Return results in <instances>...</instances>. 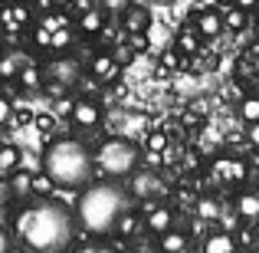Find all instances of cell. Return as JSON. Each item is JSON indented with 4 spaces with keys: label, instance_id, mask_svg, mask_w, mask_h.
Wrapping results in <instances>:
<instances>
[{
    "label": "cell",
    "instance_id": "1f68e13d",
    "mask_svg": "<svg viewBox=\"0 0 259 253\" xmlns=\"http://www.w3.org/2000/svg\"><path fill=\"white\" fill-rule=\"evenodd\" d=\"M10 119H13V102L7 95H0V125H7Z\"/></svg>",
    "mask_w": 259,
    "mask_h": 253
},
{
    "label": "cell",
    "instance_id": "e575fe53",
    "mask_svg": "<svg viewBox=\"0 0 259 253\" xmlns=\"http://www.w3.org/2000/svg\"><path fill=\"white\" fill-rule=\"evenodd\" d=\"M230 4L243 7V10H256V7H259V0H230Z\"/></svg>",
    "mask_w": 259,
    "mask_h": 253
},
{
    "label": "cell",
    "instance_id": "ac0fdd59",
    "mask_svg": "<svg viewBox=\"0 0 259 253\" xmlns=\"http://www.w3.org/2000/svg\"><path fill=\"white\" fill-rule=\"evenodd\" d=\"M0 20H4V26H10V30H17V26H26V23H30V7H26V0H23V4L7 7Z\"/></svg>",
    "mask_w": 259,
    "mask_h": 253
},
{
    "label": "cell",
    "instance_id": "30bf717a",
    "mask_svg": "<svg viewBox=\"0 0 259 253\" xmlns=\"http://www.w3.org/2000/svg\"><path fill=\"white\" fill-rule=\"evenodd\" d=\"M118 69L121 66L115 63L112 53H102V56L92 59V79L95 83H115V79H118Z\"/></svg>",
    "mask_w": 259,
    "mask_h": 253
},
{
    "label": "cell",
    "instance_id": "7402d4cb",
    "mask_svg": "<svg viewBox=\"0 0 259 253\" xmlns=\"http://www.w3.org/2000/svg\"><path fill=\"white\" fill-rule=\"evenodd\" d=\"M20 66H23V59H20V56H13V53L7 50L4 56H0V79H4V83H10V79H17Z\"/></svg>",
    "mask_w": 259,
    "mask_h": 253
},
{
    "label": "cell",
    "instance_id": "8992f818",
    "mask_svg": "<svg viewBox=\"0 0 259 253\" xmlns=\"http://www.w3.org/2000/svg\"><path fill=\"white\" fill-rule=\"evenodd\" d=\"M210 171H213V177L220 184H233V188L243 184V181H249V168L243 165L240 158H217Z\"/></svg>",
    "mask_w": 259,
    "mask_h": 253
},
{
    "label": "cell",
    "instance_id": "52a82bcc",
    "mask_svg": "<svg viewBox=\"0 0 259 253\" xmlns=\"http://www.w3.org/2000/svg\"><path fill=\"white\" fill-rule=\"evenodd\" d=\"M7 188H10V197H20V201L33 197V171L13 168L10 174H7Z\"/></svg>",
    "mask_w": 259,
    "mask_h": 253
},
{
    "label": "cell",
    "instance_id": "7c38bea8",
    "mask_svg": "<svg viewBox=\"0 0 259 253\" xmlns=\"http://www.w3.org/2000/svg\"><path fill=\"white\" fill-rule=\"evenodd\" d=\"M141 230H145V221H141L135 210H121L118 224H115V237H121V240H132V237H138Z\"/></svg>",
    "mask_w": 259,
    "mask_h": 253
},
{
    "label": "cell",
    "instance_id": "6da1fadb",
    "mask_svg": "<svg viewBox=\"0 0 259 253\" xmlns=\"http://www.w3.org/2000/svg\"><path fill=\"white\" fill-rule=\"evenodd\" d=\"M13 230H17L20 243L30 250H66L76 237L72 227V210L66 204L46 197H26V204L13 217Z\"/></svg>",
    "mask_w": 259,
    "mask_h": 253
},
{
    "label": "cell",
    "instance_id": "f35d334b",
    "mask_svg": "<svg viewBox=\"0 0 259 253\" xmlns=\"http://www.w3.org/2000/svg\"><path fill=\"white\" fill-rule=\"evenodd\" d=\"M50 4H56V7H69L72 0H50Z\"/></svg>",
    "mask_w": 259,
    "mask_h": 253
},
{
    "label": "cell",
    "instance_id": "484cf974",
    "mask_svg": "<svg viewBox=\"0 0 259 253\" xmlns=\"http://www.w3.org/2000/svg\"><path fill=\"white\" fill-rule=\"evenodd\" d=\"M53 177L46 174V171H39V174H33V194H39V197H46V194H53Z\"/></svg>",
    "mask_w": 259,
    "mask_h": 253
},
{
    "label": "cell",
    "instance_id": "8fae6325",
    "mask_svg": "<svg viewBox=\"0 0 259 253\" xmlns=\"http://www.w3.org/2000/svg\"><path fill=\"white\" fill-rule=\"evenodd\" d=\"M69 115H72V122H76L79 128H92V125H99V122H102V109L95 105V102H89V99L76 102Z\"/></svg>",
    "mask_w": 259,
    "mask_h": 253
},
{
    "label": "cell",
    "instance_id": "7a4b0ae2",
    "mask_svg": "<svg viewBox=\"0 0 259 253\" xmlns=\"http://www.w3.org/2000/svg\"><path fill=\"white\" fill-rule=\"evenodd\" d=\"M128 191L118 181L102 177L99 184L89 181L82 188V197L76 201V224L95 240H108L115 237V224H118L121 210H128Z\"/></svg>",
    "mask_w": 259,
    "mask_h": 253
},
{
    "label": "cell",
    "instance_id": "cb8c5ba5",
    "mask_svg": "<svg viewBox=\"0 0 259 253\" xmlns=\"http://www.w3.org/2000/svg\"><path fill=\"white\" fill-rule=\"evenodd\" d=\"M17 79H20V86H26V89H36L43 76H39V69H36L33 63H23V66H20V73H17Z\"/></svg>",
    "mask_w": 259,
    "mask_h": 253
},
{
    "label": "cell",
    "instance_id": "44dd1931",
    "mask_svg": "<svg viewBox=\"0 0 259 253\" xmlns=\"http://www.w3.org/2000/svg\"><path fill=\"white\" fill-rule=\"evenodd\" d=\"M13 168H20V148L17 145H0V177H7Z\"/></svg>",
    "mask_w": 259,
    "mask_h": 253
},
{
    "label": "cell",
    "instance_id": "7bdbcfd3",
    "mask_svg": "<svg viewBox=\"0 0 259 253\" xmlns=\"http://www.w3.org/2000/svg\"><path fill=\"white\" fill-rule=\"evenodd\" d=\"M0 4H7V0H0Z\"/></svg>",
    "mask_w": 259,
    "mask_h": 253
},
{
    "label": "cell",
    "instance_id": "4fadbf2b",
    "mask_svg": "<svg viewBox=\"0 0 259 253\" xmlns=\"http://www.w3.org/2000/svg\"><path fill=\"white\" fill-rule=\"evenodd\" d=\"M174 227V214L171 207H151L148 210V221H145V230H151V234H164V230Z\"/></svg>",
    "mask_w": 259,
    "mask_h": 253
},
{
    "label": "cell",
    "instance_id": "f546056e",
    "mask_svg": "<svg viewBox=\"0 0 259 253\" xmlns=\"http://www.w3.org/2000/svg\"><path fill=\"white\" fill-rule=\"evenodd\" d=\"M125 43L132 46L135 53H145V50H148V37H145V33H128V40H125Z\"/></svg>",
    "mask_w": 259,
    "mask_h": 253
},
{
    "label": "cell",
    "instance_id": "60d3db41",
    "mask_svg": "<svg viewBox=\"0 0 259 253\" xmlns=\"http://www.w3.org/2000/svg\"><path fill=\"white\" fill-rule=\"evenodd\" d=\"M213 4H220V7H227V4H230V0H213Z\"/></svg>",
    "mask_w": 259,
    "mask_h": 253
},
{
    "label": "cell",
    "instance_id": "f1b7e54d",
    "mask_svg": "<svg viewBox=\"0 0 259 253\" xmlns=\"http://www.w3.org/2000/svg\"><path fill=\"white\" fill-rule=\"evenodd\" d=\"M112 56H115V63H118V66H128V63H132V59H135V50H132V46H128V43H121L118 50L112 53Z\"/></svg>",
    "mask_w": 259,
    "mask_h": 253
},
{
    "label": "cell",
    "instance_id": "4316f807",
    "mask_svg": "<svg viewBox=\"0 0 259 253\" xmlns=\"http://www.w3.org/2000/svg\"><path fill=\"white\" fill-rule=\"evenodd\" d=\"M240 115L246 122H256L259 119V95H246V99L240 102Z\"/></svg>",
    "mask_w": 259,
    "mask_h": 253
},
{
    "label": "cell",
    "instance_id": "9a60e30c",
    "mask_svg": "<svg viewBox=\"0 0 259 253\" xmlns=\"http://www.w3.org/2000/svg\"><path fill=\"white\" fill-rule=\"evenodd\" d=\"M79 30L85 37H95V33L105 30V13H99V7H89V10L79 13Z\"/></svg>",
    "mask_w": 259,
    "mask_h": 253
},
{
    "label": "cell",
    "instance_id": "74e56055",
    "mask_svg": "<svg viewBox=\"0 0 259 253\" xmlns=\"http://www.w3.org/2000/svg\"><path fill=\"white\" fill-rule=\"evenodd\" d=\"M249 168L259 171V148H253V158H249Z\"/></svg>",
    "mask_w": 259,
    "mask_h": 253
},
{
    "label": "cell",
    "instance_id": "d4e9b609",
    "mask_svg": "<svg viewBox=\"0 0 259 253\" xmlns=\"http://www.w3.org/2000/svg\"><path fill=\"white\" fill-rule=\"evenodd\" d=\"M69 43H72V33L66 26H59V30H50V46L46 50H66Z\"/></svg>",
    "mask_w": 259,
    "mask_h": 253
},
{
    "label": "cell",
    "instance_id": "4dcf8cb0",
    "mask_svg": "<svg viewBox=\"0 0 259 253\" xmlns=\"http://www.w3.org/2000/svg\"><path fill=\"white\" fill-rule=\"evenodd\" d=\"M128 4H132V0H102V10L105 13H125Z\"/></svg>",
    "mask_w": 259,
    "mask_h": 253
},
{
    "label": "cell",
    "instance_id": "d590c367",
    "mask_svg": "<svg viewBox=\"0 0 259 253\" xmlns=\"http://www.w3.org/2000/svg\"><path fill=\"white\" fill-rule=\"evenodd\" d=\"M7 250H10V234L0 227V253H7Z\"/></svg>",
    "mask_w": 259,
    "mask_h": 253
},
{
    "label": "cell",
    "instance_id": "5bb4252c",
    "mask_svg": "<svg viewBox=\"0 0 259 253\" xmlns=\"http://www.w3.org/2000/svg\"><path fill=\"white\" fill-rule=\"evenodd\" d=\"M236 214H240L243 221H249V224L259 221V194L256 191H243V194L236 197Z\"/></svg>",
    "mask_w": 259,
    "mask_h": 253
},
{
    "label": "cell",
    "instance_id": "9c48e42d",
    "mask_svg": "<svg viewBox=\"0 0 259 253\" xmlns=\"http://www.w3.org/2000/svg\"><path fill=\"white\" fill-rule=\"evenodd\" d=\"M194 26H197V33H200L203 40H213V37L223 33V13L220 10H203V13H197Z\"/></svg>",
    "mask_w": 259,
    "mask_h": 253
},
{
    "label": "cell",
    "instance_id": "d6986e66",
    "mask_svg": "<svg viewBox=\"0 0 259 253\" xmlns=\"http://www.w3.org/2000/svg\"><path fill=\"white\" fill-rule=\"evenodd\" d=\"M177 50L187 53V56H197L200 53V33H197V26H184L181 37H177Z\"/></svg>",
    "mask_w": 259,
    "mask_h": 253
},
{
    "label": "cell",
    "instance_id": "d6a6232c",
    "mask_svg": "<svg viewBox=\"0 0 259 253\" xmlns=\"http://www.w3.org/2000/svg\"><path fill=\"white\" fill-rule=\"evenodd\" d=\"M246 141L253 148H259V119L256 122H246Z\"/></svg>",
    "mask_w": 259,
    "mask_h": 253
},
{
    "label": "cell",
    "instance_id": "603a6c76",
    "mask_svg": "<svg viewBox=\"0 0 259 253\" xmlns=\"http://www.w3.org/2000/svg\"><path fill=\"white\" fill-rule=\"evenodd\" d=\"M197 217H200V221H217V217H220V204H217L213 197H200V201H197Z\"/></svg>",
    "mask_w": 259,
    "mask_h": 253
},
{
    "label": "cell",
    "instance_id": "5b68a950",
    "mask_svg": "<svg viewBox=\"0 0 259 253\" xmlns=\"http://www.w3.org/2000/svg\"><path fill=\"white\" fill-rule=\"evenodd\" d=\"M43 76L56 89H72L79 79H82V66H79L76 59H69V56H59L56 63H50V69H46Z\"/></svg>",
    "mask_w": 259,
    "mask_h": 253
},
{
    "label": "cell",
    "instance_id": "ab89813d",
    "mask_svg": "<svg viewBox=\"0 0 259 253\" xmlns=\"http://www.w3.org/2000/svg\"><path fill=\"white\" fill-rule=\"evenodd\" d=\"M4 53H7V40H0V56H4Z\"/></svg>",
    "mask_w": 259,
    "mask_h": 253
},
{
    "label": "cell",
    "instance_id": "ba28073f",
    "mask_svg": "<svg viewBox=\"0 0 259 253\" xmlns=\"http://www.w3.org/2000/svg\"><path fill=\"white\" fill-rule=\"evenodd\" d=\"M121 26H125V33H145L148 26H151V13H148L145 7L128 4L125 13H121Z\"/></svg>",
    "mask_w": 259,
    "mask_h": 253
},
{
    "label": "cell",
    "instance_id": "277c9868",
    "mask_svg": "<svg viewBox=\"0 0 259 253\" xmlns=\"http://www.w3.org/2000/svg\"><path fill=\"white\" fill-rule=\"evenodd\" d=\"M92 161H95V174L108 177V181H125L138 171L141 152L128 138H105L99 145V152L92 155Z\"/></svg>",
    "mask_w": 259,
    "mask_h": 253
},
{
    "label": "cell",
    "instance_id": "8d00e7d4",
    "mask_svg": "<svg viewBox=\"0 0 259 253\" xmlns=\"http://www.w3.org/2000/svg\"><path fill=\"white\" fill-rule=\"evenodd\" d=\"M36 125L43 128V132H50V128H53V119H50V115H39V119H36Z\"/></svg>",
    "mask_w": 259,
    "mask_h": 253
},
{
    "label": "cell",
    "instance_id": "2e32d148",
    "mask_svg": "<svg viewBox=\"0 0 259 253\" xmlns=\"http://www.w3.org/2000/svg\"><path fill=\"white\" fill-rule=\"evenodd\" d=\"M246 26H249V10H243V7H236V4H227V10H223V30L240 33V30H246Z\"/></svg>",
    "mask_w": 259,
    "mask_h": 253
},
{
    "label": "cell",
    "instance_id": "836d02e7",
    "mask_svg": "<svg viewBox=\"0 0 259 253\" xmlns=\"http://www.w3.org/2000/svg\"><path fill=\"white\" fill-rule=\"evenodd\" d=\"M161 66H164V69H177V46H174V50H167L164 56H161Z\"/></svg>",
    "mask_w": 259,
    "mask_h": 253
},
{
    "label": "cell",
    "instance_id": "ffe728a7",
    "mask_svg": "<svg viewBox=\"0 0 259 253\" xmlns=\"http://www.w3.org/2000/svg\"><path fill=\"white\" fill-rule=\"evenodd\" d=\"M190 247V240H187V234L184 230H164L161 234V250H171V253H181V250H187Z\"/></svg>",
    "mask_w": 259,
    "mask_h": 253
},
{
    "label": "cell",
    "instance_id": "e0dca14e",
    "mask_svg": "<svg viewBox=\"0 0 259 253\" xmlns=\"http://www.w3.org/2000/svg\"><path fill=\"white\" fill-rule=\"evenodd\" d=\"M203 250L207 253H233L236 250V237L230 234V230H223V234H213L203 240Z\"/></svg>",
    "mask_w": 259,
    "mask_h": 253
},
{
    "label": "cell",
    "instance_id": "83f0119b",
    "mask_svg": "<svg viewBox=\"0 0 259 253\" xmlns=\"http://www.w3.org/2000/svg\"><path fill=\"white\" fill-rule=\"evenodd\" d=\"M145 148H148V152H164V148H167V135L164 132H151V135H148V138H145Z\"/></svg>",
    "mask_w": 259,
    "mask_h": 253
},
{
    "label": "cell",
    "instance_id": "b9f144b4",
    "mask_svg": "<svg viewBox=\"0 0 259 253\" xmlns=\"http://www.w3.org/2000/svg\"><path fill=\"white\" fill-rule=\"evenodd\" d=\"M256 30H259V7H256Z\"/></svg>",
    "mask_w": 259,
    "mask_h": 253
},
{
    "label": "cell",
    "instance_id": "3957f363",
    "mask_svg": "<svg viewBox=\"0 0 259 253\" xmlns=\"http://www.w3.org/2000/svg\"><path fill=\"white\" fill-rule=\"evenodd\" d=\"M43 171L53 177L56 188L79 191L89 181H95V161L92 152L79 138H56L43 152Z\"/></svg>",
    "mask_w": 259,
    "mask_h": 253
}]
</instances>
